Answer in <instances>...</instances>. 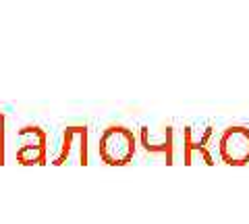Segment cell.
Segmentation results:
<instances>
[{"label":"cell","instance_id":"obj_2","mask_svg":"<svg viewBox=\"0 0 249 224\" xmlns=\"http://www.w3.org/2000/svg\"><path fill=\"white\" fill-rule=\"evenodd\" d=\"M89 131L85 125H71L65 127L58 137V150L50 156V164L54 166H88L89 164Z\"/></svg>","mask_w":249,"mask_h":224},{"label":"cell","instance_id":"obj_5","mask_svg":"<svg viewBox=\"0 0 249 224\" xmlns=\"http://www.w3.org/2000/svg\"><path fill=\"white\" fill-rule=\"evenodd\" d=\"M212 139V127H191L183 129V164L193 166L196 162H204L206 166H214V156L208 150V143Z\"/></svg>","mask_w":249,"mask_h":224},{"label":"cell","instance_id":"obj_3","mask_svg":"<svg viewBox=\"0 0 249 224\" xmlns=\"http://www.w3.org/2000/svg\"><path fill=\"white\" fill-rule=\"evenodd\" d=\"M17 154L15 160L21 166H46L48 164V133L37 125H25L17 131Z\"/></svg>","mask_w":249,"mask_h":224},{"label":"cell","instance_id":"obj_7","mask_svg":"<svg viewBox=\"0 0 249 224\" xmlns=\"http://www.w3.org/2000/svg\"><path fill=\"white\" fill-rule=\"evenodd\" d=\"M6 164V117L0 112V166Z\"/></svg>","mask_w":249,"mask_h":224},{"label":"cell","instance_id":"obj_6","mask_svg":"<svg viewBox=\"0 0 249 224\" xmlns=\"http://www.w3.org/2000/svg\"><path fill=\"white\" fill-rule=\"evenodd\" d=\"M139 145L150 156H160L166 166L175 164V131L173 127H162L160 139H156V133L150 127H142L139 131Z\"/></svg>","mask_w":249,"mask_h":224},{"label":"cell","instance_id":"obj_1","mask_svg":"<svg viewBox=\"0 0 249 224\" xmlns=\"http://www.w3.org/2000/svg\"><path fill=\"white\" fill-rule=\"evenodd\" d=\"M137 152V139L133 131L124 125H110L104 129L98 143L100 160L106 166H127Z\"/></svg>","mask_w":249,"mask_h":224},{"label":"cell","instance_id":"obj_4","mask_svg":"<svg viewBox=\"0 0 249 224\" xmlns=\"http://www.w3.org/2000/svg\"><path fill=\"white\" fill-rule=\"evenodd\" d=\"M218 154L227 166H247L249 164V127L231 125L222 131L218 139Z\"/></svg>","mask_w":249,"mask_h":224}]
</instances>
